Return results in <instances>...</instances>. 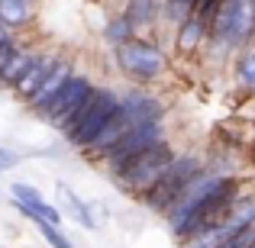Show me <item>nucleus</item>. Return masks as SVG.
<instances>
[{
	"mask_svg": "<svg viewBox=\"0 0 255 248\" xmlns=\"http://www.w3.org/2000/svg\"><path fill=\"white\" fill-rule=\"evenodd\" d=\"M32 52H36V49H29V45H19V52H16V55H13L6 65H3V68H0V84H3L6 90H10V87L16 84V78L26 71V65H29Z\"/></svg>",
	"mask_w": 255,
	"mask_h": 248,
	"instance_id": "17",
	"label": "nucleus"
},
{
	"mask_svg": "<svg viewBox=\"0 0 255 248\" xmlns=\"http://www.w3.org/2000/svg\"><path fill=\"white\" fill-rule=\"evenodd\" d=\"M174 145L165 139V142L152 145V149H145L139 158H132L126 167H120V171L110 174V180L120 187L123 193H129V197H142L145 190H149L152 184H155L158 177H162V171L174 162Z\"/></svg>",
	"mask_w": 255,
	"mask_h": 248,
	"instance_id": "5",
	"label": "nucleus"
},
{
	"mask_svg": "<svg viewBox=\"0 0 255 248\" xmlns=\"http://www.w3.org/2000/svg\"><path fill=\"white\" fill-rule=\"evenodd\" d=\"M123 13L129 16V23L139 29H145V26H152L158 16H162V0H126Z\"/></svg>",
	"mask_w": 255,
	"mask_h": 248,
	"instance_id": "15",
	"label": "nucleus"
},
{
	"mask_svg": "<svg viewBox=\"0 0 255 248\" xmlns=\"http://www.w3.org/2000/svg\"><path fill=\"white\" fill-rule=\"evenodd\" d=\"M246 248H255V236H252V242H249V245H246Z\"/></svg>",
	"mask_w": 255,
	"mask_h": 248,
	"instance_id": "24",
	"label": "nucleus"
},
{
	"mask_svg": "<svg viewBox=\"0 0 255 248\" xmlns=\"http://www.w3.org/2000/svg\"><path fill=\"white\" fill-rule=\"evenodd\" d=\"M62 193H65V200H68V206H71V216H75V223L84 226V229H97V219H94L91 206H87L75 190H68V187H62Z\"/></svg>",
	"mask_w": 255,
	"mask_h": 248,
	"instance_id": "18",
	"label": "nucleus"
},
{
	"mask_svg": "<svg viewBox=\"0 0 255 248\" xmlns=\"http://www.w3.org/2000/svg\"><path fill=\"white\" fill-rule=\"evenodd\" d=\"M55 58H58V52H42V49H36L32 52V58H29V65H26V71L16 78V84L10 87V93L16 100H29L32 93H36V87L42 84V78L49 75V68L55 65Z\"/></svg>",
	"mask_w": 255,
	"mask_h": 248,
	"instance_id": "11",
	"label": "nucleus"
},
{
	"mask_svg": "<svg viewBox=\"0 0 255 248\" xmlns=\"http://www.w3.org/2000/svg\"><path fill=\"white\" fill-rule=\"evenodd\" d=\"M71 71H75V62H71V58H65V55H58V58H55V65L49 68V75L42 78V84L36 87V93H32L29 100H26V110L39 116V113H42V106H45V103H49V100L58 93V87L68 81Z\"/></svg>",
	"mask_w": 255,
	"mask_h": 248,
	"instance_id": "12",
	"label": "nucleus"
},
{
	"mask_svg": "<svg viewBox=\"0 0 255 248\" xmlns=\"http://www.w3.org/2000/svg\"><path fill=\"white\" fill-rule=\"evenodd\" d=\"M236 78L246 90H255V49H249L243 58L236 62Z\"/></svg>",
	"mask_w": 255,
	"mask_h": 248,
	"instance_id": "19",
	"label": "nucleus"
},
{
	"mask_svg": "<svg viewBox=\"0 0 255 248\" xmlns=\"http://www.w3.org/2000/svg\"><path fill=\"white\" fill-rule=\"evenodd\" d=\"M210 42V23L200 19L197 13H191L187 19L178 23V32H174V45H178L181 55H194L200 45Z\"/></svg>",
	"mask_w": 255,
	"mask_h": 248,
	"instance_id": "13",
	"label": "nucleus"
},
{
	"mask_svg": "<svg viewBox=\"0 0 255 248\" xmlns=\"http://www.w3.org/2000/svg\"><path fill=\"white\" fill-rule=\"evenodd\" d=\"M120 116V93L110 90V87H97L91 93V100L81 106V110L71 116V123L62 129L65 142L78 152H87L94 145V139Z\"/></svg>",
	"mask_w": 255,
	"mask_h": 248,
	"instance_id": "2",
	"label": "nucleus"
},
{
	"mask_svg": "<svg viewBox=\"0 0 255 248\" xmlns=\"http://www.w3.org/2000/svg\"><path fill=\"white\" fill-rule=\"evenodd\" d=\"M36 226H39V232L45 236V242H49L52 248H75L71 239L62 232V226H52V223H36Z\"/></svg>",
	"mask_w": 255,
	"mask_h": 248,
	"instance_id": "20",
	"label": "nucleus"
},
{
	"mask_svg": "<svg viewBox=\"0 0 255 248\" xmlns=\"http://www.w3.org/2000/svg\"><path fill=\"white\" fill-rule=\"evenodd\" d=\"M165 126L162 123H142V126H129V129L123 132V136L117 139V142L110 145V149L104 152V155L97 158L100 165L107 167V174L120 171V167H126L132 162V158H139L145 149H152V145L165 142Z\"/></svg>",
	"mask_w": 255,
	"mask_h": 248,
	"instance_id": "8",
	"label": "nucleus"
},
{
	"mask_svg": "<svg viewBox=\"0 0 255 248\" xmlns=\"http://www.w3.org/2000/svg\"><path fill=\"white\" fill-rule=\"evenodd\" d=\"M19 45H23V42H19V36H13V39H6V42H0V68H3V65L19 52Z\"/></svg>",
	"mask_w": 255,
	"mask_h": 248,
	"instance_id": "21",
	"label": "nucleus"
},
{
	"mask_svg": "<svg viewBox=\"0 0 255 248\" xmlns=\"http://www.w3.org/2000/svg\"><path fill=\"white\" fill-rule=\"evenodd\" d=\"M120 110L129 119V126H142V123H162L165 119V103L155 93L142 90V87H129L120 93Z\"/></svg>",
	"mask_w": 255,
	"mask_h": 248,
	"instance_id": "9",
	"label": "nucleus"
},
{
	"mask_svg": "<svg viewBox=\"0 0 255 248\" xmlns=\"http://www.w3.org/2000/svg\"><path fill=\"white\" fill-rule=\"evenodd\" d=\"M252 3H255V0H252Z\"/></svg>",
	"mask_w": 255,
	"mask_h": 248,
	"instance_id": "25",
	"label": "nucleus"
},
{
	"mask_svg": "<svg viewBox=\"0 0 255 248\" xmlns=\"http://www.w3.org/2000/svg\"><path fill=\"white\" fill-rule=\"evenodd\" d=\"M113 62H117L120 75L136 81V84H152L168 71L165 49L158 42H152V39H142V36H132L129 42L117 45L113 49Z\"/></svg>",
	"mask_w": 255,
	"mask_h": 248,
	"instance_id": "4",
	"label": "nucleus"
},
{
	"mask_svg": "<svg viewBox=\"0 0 255 248\" xmlns=\"http://www.w3.org/2000/svg\"><path fill=\"white\" fill-rule=\"evenodd\" d=\"M100 36H104V42L110 45V49H117V45L129 42V39L136 36V26L129 23V16H126L123 10H120V13H113V16L104 23V32H100Z\"/></svg>",
	"mask_w": 255,
	"mask_h": 248,
	"instance_id": "16",
	"label": "nucleus"
},
{
	"mask_svg": "<svg viewBox=\"0 0 255 248\" xmlns=\"http://www.w3.org/2000/svg\"><path fill=\"white\" fill-rule=\"evenodd\" d=\"M10 193H13V206H16L26 219H32V223L62 226V210H58V206H52L32 184H13Z\"/></svg>",
	"mask_w": 255,
	"mask_h": 248,
	"instance_id": "10",
	"label": "nucleus"
},
{
	"mask_svg": "<svg viewBox=\"0 0 255 248\" xmlns=\"http://www.w3.org/2000/svg\"><path fill=\"white\" fill-rule=\"evenodd\" d=\"M13 36H19V32H16V29H10V26L0 19V42H6V39H13Z\"/></svg>",
	"mask_w": 255,
	"mask_h": 248,
	"instance_id": "23",
	"label": "nucleus"
},
{
	"mask_svg": "<svg viewBox=\"0 0 255 248\" xmlns=\"http://www.w3.org/2000/svg\"><path fill=\"white\" fill-rule=\"evenodd\" d=\"M16 165H19V155L0 145V171H10V167H16Z\"/></svg>",
	"mask_w": 255,
	"mask_h": 248,
	"instance_id": "22",
	"label": "nucleus"
},
{
	"mask_svg": "<svg viewBox=\"0 0 255 248\" xmlns=\"http://www.w3.org/2000/svg\"><path fill=\"white\" fill-rule=\"evenodd\" d=\"M255 36V3L252 0H223L210 19V42L223 49H243Z\"/></svg>",
	"mask_w": 255,
	"mask_h": 248,
	"instance_id": "6",
	"label": "nucleus"
},
{
	"mask_svg": "<svg viewBox=\"0 0 255 248\" xmlns=\"http://www.w3.org/2000/svg\"><path fill=\"white\" fill-rule=\"evenodd\" d=\"M94 90H97V84H94L91 75H84V71H71L68 81L58 87V93L42 106L39 116H42L49 126H55V129H65V126L71 123V116H75L87 100H91Z\"/></svg>",
	"mask_w": 255,
	"mask_h": 248,
	"instance_id": "7",
	"label": "nucleus"
},
{
	"mask_svg": "<svg viewBox=\"0 0 255 248\" xmlns=\"http://www.w3.org/2000/svg\"><path fill=\"white\" fill-rule=\"evenodd\" d=\"M39 3H42V0H0V19H3L10 29L19 32V29L36 23Z\"/></svg>",
	"mask_w": 255,
	"mask_h": 248,
	"instance_id": "14",
	"label": "nucleus"
},
{
	"mask_svg": "<svg viewBox=\"0 0 255 248\" xmlns=\"http://www.w3.org/2000/svg\"><path fill=\"white\" fill-rule=\"evenodd\" d=\"M236 200H239V180L230 177V174L204 167V171L191 180V187L181 193V200L165 213V219H168V226H171V236L187 245L204 229H210L213 223H220Z\"/></svg>",
	"mask_w": 255,
	"mask_h": 248,
	"instance_id": "1",
	"label": "nucleus"
},
{
	"mask_svg": "<svg viewBox=\"0 0 255 248\" xmlns=\"http://www.w3.org/2000/svg\"><path fill=\"white\" fill-rule=\"evenodd\" d=\"M204 167H207L204 158L194 155V152H187V155H174V162L162 171V177H158L139 200H142L152 213H162V216H165V213H168L171 206L181 200V193L191 187V180L197 177Z\"/></svg>",
	"mask_w": 255,
	"mask_h": 248,
	"instance_id": "3",
	"label": "nucleus"
}]
</instances>
